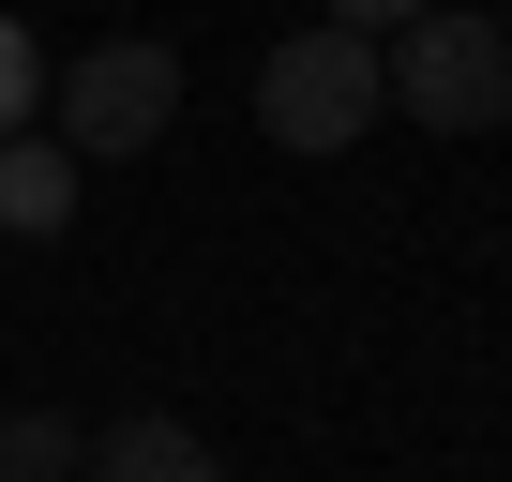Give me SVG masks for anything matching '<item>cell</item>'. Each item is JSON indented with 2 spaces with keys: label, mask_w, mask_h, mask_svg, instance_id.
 <instances>
[{
  "label": "cell",
  "mask_w": 512,
  "mask_h": 482,
  "mask_svg": "<svg viewBox=\"0 0 512 482\" xmlns=\"http://www.w3.org/2000/svg\"><path fill=\"white\" fill-rule=\"evenodd\" d=\"M46 136L76 151V166H136V151H166V121H181V46H151V31H106V46H76L61 76H46Z\"/></svg>",
  "instance_id": "cell-1"
},
{
  "label": "cell",
  "mask_w": 512,
  "mask_h": 482,
  "mask_svg": "<svg viewBox=\"0 0 512 482\" xmlns=\"http://www.w3.org/2000/svg\"><path fill=\"white\" fill-rule=\"evenodd\" d=\"M377 91H392L422 136H497V121H512V31L467 16V0H437L422 31L377 46Z\"/></svg>",
  "instance_id": "cell-2"
},
{
  "label": "cell",
  "mask_w": 512,
  "mask_h": 482,
  "mask_svg": "<svg viewBox=\"0 0 512 482\" xmlns=\"http://www.w3.org/2000/svg\"><path fill=\"white\" fill-rule=\"evenodd\" d=\"M377 46L362 31H287L272 61H256V136H272V151H347V136H377Z\"/></svg>",
  "instance_id": "cell-3"
},
{
  "label": "cell",
  "mask_w": 512,
  "mask_h": 482,
  "mask_svg": "<svg viewBox=\"0 0 512 482\" xmlns=\"http://www.w3.org/2000/svg\"><path fill=\"white\" fill-rule=\"evenodd\" d=\"M76 226V151L31 121V136H0V241H61Z\"/></svg>",
  "instance_id": "cell-4"
},
{
  "label": "cell",
  "mask_w": 512,
  "mask_h": 482,
  "mask_svg": "<svg viewBox=\"0 0 512 482\" xmlns=\"http://www.w3.org/2000/svg\"><path fill=\"white\" fill-rule=\"evenodd\" d=\"M91 482H226V452H211L196 422L136 407V422H106V437H91Z\"/></svg>",
  "instance_id": "cell-5"
},
{
  "label": "cell",
  "mask_w": 512,
  "mask_h": 482,
  "mask_svg": "<svg viewBox=\"0 0 512 482\" xmlns=\"http://www.w3.org/2000/svg\"><path fill=\"white\" fill-rule=\"evenodd\" d=\"M0 482H91L76 407H0Z\"/></svg>",
  "instance_id": "cell-6"
},
{
  "label": "cell",
  "mask_w": 512,
  "mask_h": 482,
  "mask_svg": "<svg viewBox=\"0 0 512 482\" xmlns=\"http://www.w3.org/2000/svg\"><path fill=\"white\" fill-rule=\"evenodd\" d=\"M31 121H46V46L0 16V136H31Z\"/></svg>",
  "instance_id": "cell-7"
},
{
  "label": "cell",
  "mask_w": 512,
  "mask_h": 482,
  "mask_svg": "<svg viewBox=\"0 0 512 482\" xmlns=\"http://www.w3.org/2000/svg\"><path fill=\"white\" fill-rule=\"evenodd\" d=\"M437 0H332V31H362V46H392V31H422Z\"/></svg>",
  "instance_id": "cell-8"
}]
</instances>
